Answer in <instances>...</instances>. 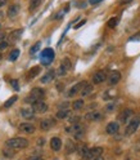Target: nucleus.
I'll return each mask as SVG.
<instances>
[{
  "label": "nucleus",
  "instance_id": "obj_21",
  "mask_svg": "<svg viewBox=\"0 0 140 160\" xmlns=\"http://www.w3.org/2000/svg\"><path fill=\"white\" fill-rule=\"evenodd\" d=\"M17 96H12L10 98H9V100L8 101H5V103L3 105V107L4 109H9V107H12V106H13V105L16 103V101H17Z\"/></svg>",
  "mask_w": 140,
  "mask_h": 160
},
{
  "label": "nucleus",
  "instance_id": "obj_5",
  "mask_svg": "<svg viewBox=\"0 0 140 160\" xmlns=\"http://www.w3.org/2000/svg\"><path fill=\"white\" fill-rule=\"evenodd\" d=\"M103 154V149L102 147H93V149H89V151L82 156L85 160H93L94 158L102 156Z\"/></svg>",
  "mask_w": 140,
  "mask_h": 160
},
{
  "label": "nucleus",
  "instance_id": "obj_20",
  "mask_svg": "<svg viewBox=\"0 0 140 160\" xmlns=\"http://www.w3.org/2000/svg\"><path fill=\"white\" fill-rule=\"evenodd\" d=\"M70 115V110L68 109H60L57 112V119H66Z\"/></svg>",
  "mask_w": 140,
  "mask_h": 160
},
{
  "label": "nucleus",
  "instance_id": "obj_18",
  "mask_svg": "<svg viewBox=\"0 0 140 160\" xmlns=\"http://www.w3.org/2000/svg\"><path fill=\"white\" fill-rule=\"evenodd\" d=\"M22 34H23V29H17V30H14V31H12L9 34V39L12 41H17L22 36Z\"/></svg>",
  "mask_w": 140,
  "mask_h": 160
},
{
  "label": "nucleus",
  "instance_id": "obj_40",
  "mask_svg": "<svg viewBox=\"0 0 140 160\" xmlns=\"http://www.w3.org/2000/svg\"><path fill=\"white\" fill-rule=\"evenodd\" d=\"M38 143H39L40 146H41V145H44V143H45V141H44V138H39V142H38Z\"/></svg>",
  "mask_w": 140,
  "mask_h": 160
},
{
  "label": "nucleus",
  "instance_id": "obj_32",
  "mask_svg": "<svg viewBox=\"0 0 140 160\" xmlns=\"http://www.w3.org/2000/svg\"><path fill=\"white\" fill-rule=\"evenodd\" d=\"M66 72H67V70H64L63 67L60 66L59 69H58V71H57V75H58V76H63V75H66Z\"/></svg>",
  "mask_w": 140,
  "mask_h": 160
},
{
  "label": "nucleus",
  "instance_id": "obj_30",
  "mask_svg": "<svg viewBox=\"0 0 140 160\" xmlns=\"http://www.w3.org/2000/svg\"><path fill=\"white\" fill-rule=\"evenodd\" d=\"M40 47H41V41H38V43H36V44H35L31 49H30V54H35V53L40 49Z\"/></svg>",
  "mask_w": 140,
  "mask_h": 160
},
{
  "label": "nucleus",
  "instance_id": "obj_3",
  "mask_svg": "<svg viewBox=\"0 0 140 160\" xmlns=\"http://www.w3.org/2000/svg\"><path fill=\"white\" fill-rule=\"evenodd\" d=\"M54 56H56V53H54V51L52 48H45L44 51L41 52L40 54V61H41V63L42 65H50L53 62V59H54Z\"/></svg>",
  "mask_w": 140,
  "mask_h": 160
},
{
  "label": "nucleus",
  "instance_id": "obj_39",
  "mask_svg": "<svg viewBox=\"0 0 140 160\" xmlns=\"http://www.w3.org/2000/svg\"><path fill=\"white\" fill-rule=\"evenodd\" d=\"M28 160H44V159H42V158H40V156H31V158H30Z\"/></svg>",
  "mask_w": 140,
  "mask_h": 160
},
{
  "label": "nucleus",
  "instance_id": "obj_4",
  "mask_svg": "<svg viewBox=\"0 0 140 160\" xmlns=\"http://www.w3.org/2000/svg\"><path fill=\"white\" fill-rule=\"evenodd\" d=\"M139 125H140V116H134V118L130 119L129 124H127V127H126L125 134L126 136H131L132 133H135L138 131Z\"/></svg>",
  "mask_w": 140,
  "mask_h": 160
},
{
  "label": "nucleus",
  "instance_id": "obj_44",
  "mask_svg": "<svg viewBox=\"0 0 140 160\" xmlns=\"http://www.w3.org/2000/svg\"><path fill=\"white\" fill-rule=\"evenodd\" d=\"M0 58H2V53H0Z\"/></svg>",
  "mask_w": 140,
  "mask_h": 160
},
{
  "label": "nucleus",
  "instance_id": "obj_25",
  "mask_svg": "<svg viewBox=\"0 0 140 160\" xmlns=\"http://www.w3.org/2000/svg\"><path fill=\"white\" fill-rule=\"evenodd\" d=\"M91 92H93V87H91L90 84H88V85H85V87L82 88V90L80 92V93H81L82 97H86V96H89L91 93Z\"/></svg>",
  "mask_w": 140,
  "mask_h": 160
},
{
  "label": "nucleus",
  "instance_id": "obj_13",
  "mask_svg": "<svg viewBox=\"0 0 140 160\" xmlns=\"http://www.w3.org/2000/svg\"><path fill=\"white\" fill-rule=\"evenodd\" d=\"M107 80H108L109 85H116L121 80V72L120 71H112L111 74H109Z\"/></svg>",
  "mask_w": 140,
  "mask_h": 160
},
{
  "label": "nucleus",
  "instance_id": "obj_37",
  "mask_svg": "<svg viewBox=\"0 0 140 160\" xmlns=\"http://www.w3.org/2000/svg\"><path fill=\"white\" fill-rule=\"evenodd\" d=\"M85 23H86V20H82L80 23H77V25H76V26H75V29H80V27L82 26V25H85Z\"/></svg>",
  "mask_w": 140,
  "mask_h": 160
},
{
  "label": "nucleus",
  "instance_id": "obj_22",
  "mask_svg": "<svg viewBox=\"0 0 140 160\" xmlns=\"http://www.w3.org/2000/svg\"><path fill=\"white\" fill-rule=\"evenodd\" d=\"M39 74H40V67H39V66H35V67H32V70L28 72L27 78H28V79H34L35 76H38Z\"/></svg>",
  "mask_w": 140,
  "mask_h": 160
},
{
  "label": "nucleus",
  "instance_id": "obj_14",
  "mask_svg": "<svg viewBox=\"0 0 140 160\" xmlns=\"http://www.w3.org/2000/svg\"><path fill=\"white\" fill-rule=\"evenodd\" d=\"M120 131V124L117 121H111L108 123L107 127H106V132L107 134H116Z\"/></svg>",
  "mask_w": 140,
  "mask_h": 160
},
{
  "label": "nucleus",
  "instance_id": "obj_2",
  "mask_svg": "<svg viewBox=\"0 0 140 160\" xmlns=\"http://www.w3.org/2000/svg\"><path fill=\"white\" fill-rule=\"evenodd\" d=\"M5 146L9 147V149H14V150H18V149H26L28 146V141L23 137H16V138H10V139H7L5 142Z\"/></svg>",
  "mask_w": 140,
  "mask_h": 160
},
{
  "label": "nucleus",
  "instance_id": "obj_35",
  "mask_svg": "<svg viewBox=\"0 0 140 160\" xmlns=\"http://www.w3.org/2000/svg\"><path fill=\"white\" fill-rule=\"evenodd\" d=\"M114 106H116L114 103H111V105H108V106L106 107V111H108V112H111V111H113V109H114Z\"/></svg>",
  "mask_w": 140,
  "mask_h": 160
},
{
  "label": "nucleus",
  "instance_id": "obj_38",
  "mask_svg": "<svg viewBox=\"0 0 140 160\" xmlns=\"http://www.w3.org/2000/svg\"><path fill=\"white\" fill-rule=\"evenodd\" d=\"M100 2H103V0H89V3H90V4H94V5L98 4V3H100Z\"/></svg>",
  "mask_w": 140,
  "mask_h": 160
},
{
  "label": "nucleus",
  "instance_id": "obj_29",
  "mask_svg": "<svg viewBox=\"0 0 140 160\" xmlns=\"http://www.w3.org/2000/svg\"><path fill=\"white\" fill-rule=\"evenodd\" d=\"M117 22H118V18H117V17H113V18H111V20L107 22V26L111 27V29H113V27L117 26Z\"/></svg>",
  "mask_w": 140,
  "mask_h": 160
},
{
  "label": "nucleus",
  "instance_id": "obj_31",
  "mask_svg": "<svg viewBox=\"0 0 140 160\" xmlns=\"http://www.w3.org/2000/svg\"><path fill=\"white\" fill-rule=\"evenodd\" d=\"M70 123H72V124H78V121H80V116H72L71 119H68Z\"/></svg>",
  "mask_w": 140,
  "mask_h": 160
},
{
  "label": "nucleus",
  "instance_id": "obj_36",
  "mask_svg": "<svg viewBox=\"0 0 140 160\" xmlns=\"http://www.w3.org/2000/svg\"><path fill=\"white\" fill-rule=\"evenodd\" d=\"M66 12H67V9H66V10H62V12H59V13H58L56 17H54V18H56V20H59V18H62V17H63V14L66 13Z\"/></svg>",
  "mask_w": 140,
  "mask_h": 160
},
{
  "label": "nucleus",
  "instance_id": "obj_7",
  "mask_svg": "<svg viewBox=\"0 0 140 160\" xmlns=\"http://www.w3.org/2000/svg\"><path fill=\"white\" fill-rule=\"evenodd\" d=\"M56 125V120L53 118H46V119H42L40 123V128L41 131H50V129Z\"/></svg>",
  "mask_w": 140,
  "mask_h": 160
},
{
  "label": "nucleus",
  "instance_id": "obj_26",
  "mask_svg": "<svg viewBox=\"0 0 140 160\" xmlns=\"http://www.w3.org/2000/svg\"><path fill=\"white\" fill-rule=\"evenodd\" d=\"M41 2L42 0H30V7H28V9L30 10H35L36 8H39V5L41 4Z\"/></svg>",
  "mask_w": 140,
  "mask_h": 160
},
{
  "label": "nucleus",
  "instance_id": "obj_15",
  "mask_svg": "<svg viewBox=\"0 0 140 160\" xmlns=\"http://www.w3.org/2000/svg\"><path fill=\"white\" fill-rule=\"evenodd\" d=\"M21 115L23 116L25 119H34V116H35V111H34V109L32 107H23V109H21Z\"/></svg>",
  "mask_w": 140,
  "mask_h": 160
},
{
  "label": "nucleus",
  "instance_id": "obj_16",
  "mask_svg": "<svg viewBox=\"0 0 140 160\" xmlns=\"http://www.w3.org/2000/svg\"><path fill=\"white\" fill-rule=\"evenodd\" d=\"M56 75H57V72H56V71H54V70H49V71H48V72L45 74L44 76H42V78L40 79V82H41L42 84H48V83H50L54 78H56Z\"/></svg>",
  "mask_w": 140,
  "mask_h": 160
},
{
  "label": "nucleus",
  "instance_id": "obj_24",
  "mask_svg": "<svg viewBox=\"0 0 140 160\" xmlns=\"http://www.w3.org/2000/svg\"><path fill=\"white\" fill-rule=\"evenodd\" d=\"M66 150H67V152L68 154H71V152H74V151H76V145L74 143V141H67V145H66Z\"/></svg>",
  "mask_w": 140,
  "mask_h": 160
},
{
  "label": "nucleus",
  "instance_id": "obj_23",
  "mask_svg": "<svg viewBox=\"0 0 140 160\" xmlns=\"http://www.w3.org/2000/svg\"><path fill=\"white\" fill-rule=\"evenodd\" d=\"M84 105H85L84 100H76V101L72 102V109L74 110H81L84 107Z\"/></svg>",
  "mask_w": 140,
  "mask_h": 160
},
{
  "label": "nucleus",
  "instance_id": "obj_41",
  "mask_svg": "<svg viewBox=\"0 0 140 160\" xmlns=\"http://www.w3.org/2000/svg\"><path fill=\"white\" fill-rule=\"evenodd\" d=\"M7 4V0H0V8L3 7V5H5Z\"/></svg>",
  "mask_w": 140,
  "mask_h": 160
},
{
  "label": "nucleus",
  "instance_id": "obj_42",
  "mask_svg": "<svg viewBox=\"0 0 140 160\" xmlns=\"http://www.w3.org/2000/svg\"><path fill=\"white\" fill-rule=\"evenodd\" d=\"M93 160H104V158H103V156H98V158H94Z\"/></svg>",
  "mask_w": 140,
  "mask_h": 160
},
{
  "label": "nucleus",
  "instance_id": "obj_27",
  "mask_svg": "<svg viewBox=\"0 0 140 160\" xmlns=\"http://www.w3.org/2000/svg\"><path fill=\"white\" fill-rule=\"evenodd\" d=\"M18 57H20V51H18V49H13V51L9 53V61H12V62H14Z\"/></svg>",
  "mask_w": 140,
  "mask_h": 160
},
{
  "label": "nucleus",
  "instance_id": "obj_33",
  "mask_svg": "<svg viewBox=\"0 0 140 160\" xmlns=\"http://www.w3.org/2000/svg\"><path fill=\"white\" fill-rule=\"evenodd\" d=\"M10 85H12V87H13V89H16V90L20 89V85H18L17 80H10Z\"/></svg>",
  "mask_w": 140,
  "mask_h": 160
},
{
  "label": "nucleus",
  "instance_id": "obj_10",
  "mask_svg": "<svg viewBox=\"0 0 140 160\" xmlns=\"http://www.w3.org/2000/svg\"><path fill=\"white\" fill-rule=\"evenodd\" d=\"M31 107L34 109V111L38 112V114H44V112L48 111V105L45 102H42V101H39V102L34 103Z\"/></svg>",
  "mask_w": 140,
  "mask_h": 160
},
{
  "label": "nucleus",
  "instance_id": "obj_43",
  "mask_svg": "<svg viewBox=\"0 0 140 160\" xmlns=\"http://www.w3.org/2000/svg\"><path fill=\"white\" fill-rule=\"evenodd\" d=\"M4 38H5V35L4 34H0V40H3Z\"/></svg>",
  "mask_w": 140,
  "mask_h": 160
},
{
  "label": "nucleus",
  "instance_id": "obj_9",
  "mask_svg": "<svg viewBox=\"0 0 140 160\" xmlns=\"http://www.w3.org/2000/svg\"><path fill=\"white\" fill-rule=\"evenodd\" d=\"M132 114H134V111H132L131 109H125V110H122V111L118 114V121H120V123H127V120L131 118Z\"/></svg>",
  "mask_w": 140,
  "mask_h": 160
},
{
  "label": "nucleus",
  "instance_id": "obj_17",
  "mask_svg": "<svg viewBox=\"0 0 140 160\" xmlns=\"http://www.w3.org/2000/svg\"><path fill=\"white\" fill-rule=\"evenodd\" d=\"M50 147H52V150H54V151H59L60 147H62V141H60V138L53 137L50 139Z\"/></svg>",
  "mask_w": 140,
  "mask_h": 160
},
{
  "label": "nucleus",
  "instance_id": "obj_12",
  "mask_svg": "<svg viewBox=\"0 0 140 160\" xmlns=\"http://www.w3.org/2000/svg\"><path fill=\"white\" fill-rule=\"evenodd\" d=\"M85 119L89 121H100L103 119V114L100 111H91L85 115Z\"/></svg>",
  "mask_w": 140,
  "mask_h": 160
},
{
  "label": "nucleus",
  "instance_id": "obj_34",
  "mask_svg": "<svg viewBox=\"0 0 140 160\" xmlns=\"http://www.w3.org/2000/svg\"><path fill=\"white\" fill-rule=\"evenodd\" d=\"M7 47H8V43L7 41H0V51L7 49Z\"/></svg>",
  "mask_w": 140,
  "mask_h": 160
},
{
  "label": "nucleus",
  "instance_id": "obj_8",
  "mask_svg": "<svg viewBox=\"0 0 140 160\" xmlns=\"http://www.w3.org/2000/svg\"><path fill=\"white\" fill-rule=\"evenodd\" d=\"M108 79V76H107V74H106V71H103V70H100V71H96L94 75H93V83L94 84H102L104 80H107Z\"/></svg>",
  "mask_w": 140,
  "mask_h": 160
},
{
  "label": "nucleus",
  "instance_id": "obj_11",
  "mask_svg": "<svg viewBox=\"0 0 140 160\" xmlns=\"http://www.w3.org/2000/svg\"><path fill=\"white\" fill-rule=\"evenodd\" d=\"M18 129H20L22 133H26V134H32L35 132V127L31 123H21Z\"/></svg>",
  "mask_w": 140,
  "mask_h": 160
},
{
  "label": "nucleus",
  "instance_id": "obj_1",
  "mask_svg": "<svg viewBox=\"0 0 140 160\" xmlns=\"http://www.w3.org/2000/svg\"><path fill=\"white\" fill-rule=\"evenodd\" d=\"M45 96V90L42 88H34L31 92H30V94L26 97L25 102L26 103H30L32 106L34 103L39 102V101H42V98Z\"/></svg>",
  "mask_w": 140,
  "mask_h": 160
},
{
  "label": "nucleus",
  "instance_id": "obj_6",
  "mask_svg": "<svg viewBox=\"0 0 140 160\" xmlns=\"http://www.w3.org/2000/svg\"><path fill=\"white\" fill-rule=\"evenodd\" d=\"M85 85H88V82H80V83L75 84L74 87H72V88L68 90L67 96H68V97H74V96H76V94L78 93V92H81V90H82V88L85 87Z\"/></svg>",
  "mask_w": 140,
  "mask_h": 160
},
{
  "label": "nucleus",
  "instance_id": "obj_28",
  "mask_svg": "<svg viewBox=\"0 0 140 160\" xmlns=\"http://www.w3.org/2000/svg\"><path fill=\"white\" fill-rule=\"evenodd\" d=\"M60 66H62L63 69H64V70H67V71L71 70V67H72V65H71V61H70L68 58H63V59H62V63H60Z\"/></svg>",
  "mask_w": 140,
  "mask_h": 160
},
{
  "label": "nucleus",
  "instance_id": "obj_19",
  "mask_svg": "<svg viewBox=\"0 0 140 160\" xmlns=\"http://www.w3.org/2000/svg\"><path fill=\"white\" fill-rule=\"evenodd\" d=\"M18 12H20V5L18 4H13V5H10V7L8 8V16L10 17V18H13V17H16L17 14H18Z\"/></svg>",
  "mask_w": 140,
  "mask_h": 160
}]
</instances>
